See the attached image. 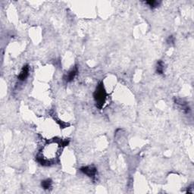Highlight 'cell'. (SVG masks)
I'll use <instances>...</instances> for the list:
<instances>
[{"label": "cell", "mask_w": 194, "mask_h": 194, "mask_svg": "<svg viewBox=\"0 0 194 194\" xmlns=\"http://www.w3.org/2000/svg\"><path fill=\"white\" fill-rule=\"evenodd\" d=\"M80 171H81L83 174H86L89 177H94L96 176L97 174V169L95 166L93 165H88V166H83L80 168Z\"/></svg>", "instance_id": "obj_3"}, {"label": "cell", "mask_w": 194, "mask_h": 194, "mask_svg": "<svg viewBox=\"0 0 194 194\" xmlns=\"http://www.w3.org/2000/svg\"><path fill=\"white\" fill-rule=\"evenodd\" d=\"M29 72H30V67L28 65H24L23 68H22L20 74L18 76V80H21V81H24L27 77L29 76Z\"/></svg>", "instance_id": "obj_5"}, {"label": "cell", "mask_w": 194, "mask_h": 194, "mask_svg": "<svg viewBox=\"0 0 194 194\" xmlns=\"http://www.w3.org/2000/svg\"><path fill=\"white\" fill-rule=\"evenodd\" d=\"M93 97L94 99H95L96 107L99 109H101L103 107L104 104H105V99H106L107 97V92L105 91L102 82H100L98 84V86H96L95 92H94Z\"/></svg>", "instance_id": "obj_2"}, {"label": "cell", "mask_w": 194, "mask_h": 194, "mask_svg": "<svg viewBox=\"0 0 194 194\" xmlns=\"http://www.w3.org/2000/svg\"><path fill=\"white\" fill-rule=\"evenodd\" d=\"M164 62L162 60H159L156 64V73L159 74H164Z\"/></svg>", "instance_id": "obj_7"}, {"label": "cell", "mask_w": 194, "mask_h": 194, "mask_svg": "<svg viewBox=\"0 0 194 194\" xmlns=\"http://www.w3.org/2000/svg\"><path fill=\"white\" fill-rule=\"evenodd\" d=\"M77 73H78V68H77V66H74L72 69L68 71V74H65V77H64V80L66 82H68V83L72 81L74 79V77L77 76Z\"/></svg>", "instance_id": "obj_4"}, {"label": "cell", "mask_w": 194, "mask_h": 194, "mask_svg": "<svg viewBox=\"0 0 194 194\" xmlns=\"http://www.w3.org/2000/svg\"><path fill=\"white\" fill-rule=\"evenodd\" d=\"M167 43L168 44H174V38L173 36H169L168 38L167 39Z\"/></svg>", "instance_id": "obj_9"}, {"label": "cell", "mask_w": 194, "mask_h": 194, "mask_svg": "<svg viewBox=\"0 0 194 194\" xmlns=\"http://www.w3.org/2000/svg\"><path fill=\"white\" fill-rule=\"evenodd\" d=\"M57 122L59 124V125H60V127H61V128H66V127L69 126V124H68L64 123V122H62V121L58 120Z\"/></svg>", "instance_id": "obj_10"}, {"label": "cell", "mask_w": 194, "mask_h": 194, "mask_svg": "<svg viewBox=\"0 0 194 194\" xmlns=\"http://www.w3.org/2000/svg\"><path fill=\"white\" fill-rule=\"evenodd\" d=\"M52 185H53V181L51 179H46L44 180H42L41 182V186L44 189H51Z\"/></svg>", "instance_id": "obj_6"}, {"label": "cell", "mask_w": 194, "mask_h": 194, "mask_svg": "<svg viewBox=\"0 0 194 194\" xmlns=\"http://www.w3.org/2000/svg\"><path fill=\"white\" fill-rule=\"evenodd\" d=\"M68 140H53L48 142L36 156V160L43 166L54 165L60 156L62 149L68 146Z\"/></svg>", "instance_id": "obj_1"}, {"label": "cell", "mask_w": 194, "mask_h": 194, "mask_svg": "<svg viewBox=\"0 0 194 194\" xmlns=\"http://www.w3.org/2000/svg\"><path fill=\"white\" fill-rule=\"evenodd\" d=\"M146 4L149 5L151 8H155L156 7H158L160 4V2H158V1H154V0H152V1H147L146 2Z\"/></svg>", "instance_id": "obj_8"}]
</instances>
